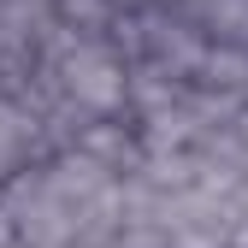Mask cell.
<instances>
[{
    "label": "cell",
    "instance_id": "obj_1",
    "mask_svg": "<svg viewBox=\"0 0 248 248\" xmlns=\"http://www.w3.org/2000/svg\"><path fill=\"white\" fill-rule=\"evenodd\" d=\"M171 248H231L219 231H171Z\"/></svg>",
    "mask_w": 248,
    "mask_h": 248
},
{
    "label": "cell",
    "instance_id": "obj_3",
    "mask_svg": "<svg viewBox=\"0 0 248 248\" xmlns=\"http://www.w3.org/2000/svg\"><path fill=\"white\" fill-rule=\"evenodd\" d=\"M171 6H195V0H171Z\"/></svg>",
    "mask_w": 248,
    "mask_h": 248
},
{
    "label": "cell",
    "instance_id": "obj_2",
    "mask_svg": "<svg viewBox=\"0 0 248 248\" xmlns=\"http://www.w3.org/2000/svg\"><path fill=\"white\" fill-rule=\"evenodd\" d=\"M112 6H118V12H130V6H142V0H112Z\"/></svg>",
    "mask_w": 248,
    "mask_h": 248
}]
</instances>
